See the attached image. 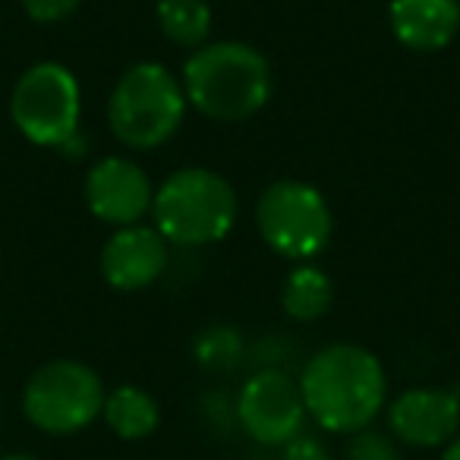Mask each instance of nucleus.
<instances>
[{
  "mask_svg": "<svg viewBox=\"0 0 460 460\" xmlns=\"http://www.w3.org/2000/svg\"><path fill=\"white\" fill-rule=\"evenodd\" d=\"M167 240L155 227H117L102 250V275L114 290H146L167 269Z\"/></svg>",
  "mask_w": 460,
  "mask_h": 460,
  "instance_id": "9d476101",
  "label": "nucleus"
},
{
  "mask_svg": "<svg viewBox=\"0 0 460 460\" xmlns=\"http://www.w3.org/2000/svg\"><path fill=\"white\" fill-rule=\"evenodd\" d=\"M306 413L325 432H363L385 407L388 382L372 350L359 344H328L313 353L300 376Z\"/></svg>",
  "mask_w": 460,
  "mask_h": 460,
  "instance_id": "f257e3e1",
  "label": "nucleus"
},
{
  "mask_svg": "<svg viewBox=\"0 0 460 460\" xmlns=\"http://www.w3.org/2000/svg\"><path fill=\"white\" fill-rule=\"evenodd\" d=\"M158 26L173 45L202 48L211 35V7L208 0H158L155 4Z\"/></svg>",
  "mask_w": 460,
  "mask_h": 460,
  "instance_id": "2eb2a0df",
  "label": "nucleus"
},
{
  "mask_svg": "<svg viewBox=\"0 0 460 460\" xmlns=\"http://www.w3.org/2000/svg\"><path fill=\"white\" fill-rule=\"evenodd\" d=\"M186 102L215 123H240L256 117L271 98V66L262 51L246 41H211L183 64Z\"/></svg>",
  "mask_w": 460,
  "mask_h": 460,
  "instance_id": "f03ea898",
  "label": "nucleus"
},
{
  "mask_svg": "<svg viewBox=\"0 0 460 460\" xmlns=\"http://www.w3.org/2000/svg\"><path fill=\"white\" fill-rule=\"evenodd\" d=\"M22 10L32 22H41V26H58V22L70 20L79 10L83 0H20Z\"/></svg>",
  "mask_w": 460,
  "mask_h": 460,
  "instance_id": "a211bd4d",
  "label": "nucleus"
},
{
  "mask_svg": "<svg viewBox=\"0 0 460 460\" xmlns=\"http://www.w3.org/2000/svg\"><path fill=\"white\" fill-rule=\"evenodd\" d=\"M183 83L164 64L142 60L120 73L108 102L111 133L136 152H152L173 139L186 117Z\"/></svg>",
  "mask_w": 460,
  "mask_h": 460,
  "instance_id": "20e7f679",
  "label": "nucleus"
},
{
  "mask_svg": "<svg viewBox=\"0 0 460 460\" xmlns=\"http://www.w3.org/2000/svg\"><path fill=\"white\" fill-rule=\"evenodd\" d=\"M104 420H108L111 432L120 435L127 441H139L146 435H152L158 429V403L148 391L133 388V385H123V388H114L108 397H104Z\"/></svg>",
  "mask_w": 460,
  "mask_h": 460,
  "instance_id": "4468645a",
  "label": "nucleus"
},
{
  "mask_svg": "<svg viewBox=\"0 0 460 460\" xmlns=\"http://www.w3.org/2000/svg\"><path fill=\"white\" fill-rule=\"evenodd\" d=\"M10 117L29 142L41 148H64L79 136L83 92L70 66L41 60L29 66L13 85Z\"/></svg>",
  "mask_w": 460,
  "mask_h": 460,
  "instance_id": "39448f33",
  "label": "nucleus"
},
{
  "mask_svg": "<svg viewBox=\"0 0 460 460\" xmlns=\"http://www.w3.org/2000/svg\"><path fill=\"white\" fill-rule=\"evenodd\" d=\"M441 460H460V438H454L451 445H447V451H445V457Z\"/></svg>",
  "mask_w": 460,
  "mask_h": 460,
  "instance_id": "aec40b11",
  "label": "nucleus"
},
{
  "mask_svg": "<svg viewBox=\"0 0 460 460\" xmlns=\"http://www.w3.org/2000/svg\"><path fill=\"white\" fill-rule=\"evenodd\" d=\"M104 385L98 372L76 359H54L35 369L22 391L29 422L48 435H73L102 416Z\"/></svg>",
  "mask_w": 460,
  "mask_h": 460,
  "instance_id": "0eeeda50",
  "label": "nucleus"
},
{
  "mask_svg": "<svg viewBox=\"0 0 460 460\" xmlns=\"http://www.w3.org/2000/svg\"><path fill=\"white\" fill-rule=\"evenodd\" d=\"M347 460H401V451L394 441L382 432H353V441L347 447Z\"/></svg>",
  "mask_w": 460,
  "mask_h": 460,
  "instance_id": "f3484780",
  "label": "nucleus"
},
{
  "mask_svg": "<svg viewBox=\"0 0 460 460\" xmlns=\"http://www.w3.org/2000/svg\"><path fill=\"white\" fill-rule=\"evenodd\" d=\"M334 303V284L322 269L309 262H300L288 275L281 288V306L290 319L296 322H315L332 309Z\"/></svg>",
  "mask_w": 460,
  "mask_h": 460,
  "instance_id": "ddd939ff",
  "label": "nucleus"
},
{
  "mask_svg": "<svg viewBox=\"0 0 460 460\" xmlns=\"http://www.w3.org/2000/svg\"><path fill=\"white\" fill-rule=\"evenodd\" d=\"M256 224L262 240L284 259L309 262L334 234V217L325 196L303 180H275L259 196Z\"/></svg>",
  "mask_w": 460,
  "mask_h": 460,
  "instance_id": "423d86ee",
  "label": "nucleus"
},
{
  "mask_svg": "<svg viewBox=\"0 0 460 460\" xmlns=\"http://www.w3.org/2000/svg\"><path fill=\"white\" fill-rule=\"evenodd\" d=\"M243 357V341L234 328H208V332L199 334L196 341V359L205 369H230L237 366Z\"/></svg>",
  "mask_w": 460,
  "mask_h": 460,
  "instance_id": "dca6fc26",
  "label": "nucleus"
},
{
  "mask_svg": "<svg viewBox=\"0 0 460 460\" xmlns=\"http://www.w3.org/2000/svg\"><path fill=\"white\" fill-rule=\"evenodd\" d=\"M284 460H332L319 438L313 435H296L294 441L284 445Z\"/></svg>",
  "mask_w": 460,
  "mask_h": 460,
  "instance_id": "6ab92c4d",
  "label": "nucleus"
},
{
  "mask_svg": "<svg viewBox=\"0 0 460 460\" xmlns=\"http://www.w3.org/2000/svg\"><path fill=\"white\" fill-rule=\"evenodd\" d=\"M83 192L92 215L114 227L139 224L155 202V186L148 173L136 161L120 158V155H111V158L92 164V171L85 173Z\"/></svg>",
  "mask_w": 460,
  "mask_h": 460,
  "instance_id": "1a4fd4ad",
  "label": "nucleus"
},
{
  "mask_svg": "<svg viewBox=\"0 0 460 460\" xmlns=\"http://www.w3.org/2000/svg\"><path fill=\"white\" fill-rule=\"evenodd\" d=\"M0 460H35V457H26V454H10V457H0Z\"/></svg>",
  "mask_w": 460,
  "mask_h": 460,
  "instance_id": "412c9836",
  "label": "nucleus"
},
{
  "mask_svg": "<svg viewBox=\"0 0 460 460\" xmlns=\"http://www.w3.org/2000/svg\"><path fill=\"white\" fill-rule=\"evenodd\" d=\"M240 199L217 171L183 167L155 190V230L173 246L196 250L224 240L237 224Z\"/></svg>",
  "mask_w": 460,
  "mask_h": 460,
  "instance_id": "7ed1b4c3",
  "label": "nucleus"
},
{
  "mask_svg": "<svg viewBox=\"0 0 460 460\" xmlns=\"http://www.w3.org/2000/svg\"><path fill=\"white\" fill-rule=\"evenodd\" d=\"M391 29L403 48L420 54L441 51L460 29V0H391Z\"/></svg>",
  "mask_w": 460,
  "mask_h": 460,
  "instance_id": "f8f14e48",
  "label": "nucleus"
},
{
  "mask_svg": "<svg viewBox=\"0 0 460 460\" xmlns=\"http://www.w3.org/2000/svg\"><path fill=\"white\" fill-rule=\"evenodd\" d=\"M237 420L259 445H288L303 435L306 403L300 385L278 369H262L240 388Z\"/></svg>",
  "mask_w": 460,
  "mask_h": 460,
  "instance_id": "6e6552de",
  "label": "nucleus"
},
{
  "mask_svg": "<svg viewBox=\"0 0 460 460\" xmlns=\"http://www.w3.org/2000/svg\"><path fill=\"white\" fill-rule=\"evenodd\" d=\"M391 432L413 447L451 445L460 429V397L441 388L403 391L388 410Z\"/></svg>",
  "mask_w": 460,
  "mask_h": 460,
  "instance_id": "9b49d317",
  "label": "nucleus"
}]
</instances>
